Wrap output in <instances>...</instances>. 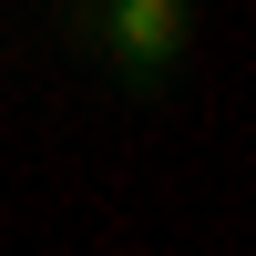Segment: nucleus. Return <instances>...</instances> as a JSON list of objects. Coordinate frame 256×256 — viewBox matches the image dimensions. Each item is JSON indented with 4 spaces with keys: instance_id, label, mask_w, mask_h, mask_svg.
Masks as SVG:
<instances>
[{
    "instance_id": "1",
    "label": "nucleus",
    "mask_w": 256,
    "mask_h": 256,
    "mask_svg": "<svg viewBox=\"0 0 256 256\" xmlns=\"http://www.w3.org/2000/svg\"><path fill=\"white\" fill-rule=\"evenodd\" d=\"M92 52L123 92H164L174 62L195 52V0H102L92 10Z\"/></svg>"
}]
</instances>
